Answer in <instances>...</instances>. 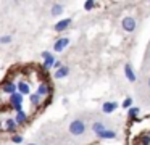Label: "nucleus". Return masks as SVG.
Listing matches in <instances>:
<instances>
[{"instance_id": "f257e3e1", "label": "nucleus", "mask_w": 150, "mask_h": 145, "mask_svg": "<svg viewBox=\"0 0 150 145\" xmlns=\"http://www.w3.org/2000/svg\"><path fill=\"white\" fill-rule=\"evenodd\" d=\"M68 131H69V134H73V135H82L86 132V122L82 121V119H74V121L69 122Z\"/></svg>"}, {"instance_id": "f03ea898", "label": "nucleus", "mask_w": 150, "mask_h": 145, "mask_svg": "<svg viewBox=\"0 0 150 145\" xmlns=\"http://www.w3.org/2000/svg\"><path fill=\"white\" fill-rule=\"evenodd\" d=\"M42 58H44V63H42L44 69L53 68V64H55V61H57V58L53 57V53H50V52H42Z\"/></svg>"}, {"instance_id": "7ed1b4c3", "label": "nucleus", "mask_w": 150, "mask_h": 145, "mask_svg": "<svg viewBox=\"0 0 150 145\" xmlns=\"http://www.w3.org/2000/svg\"><path fill=\"white\" fill-rule=\"evenodd\" d=\"M123 29L126 32H132L134 29H136V26H137V23H136V19L132 18V16H126V18L123 19Z\"/></svg>"}, {"instance_id": "20e7f679", "label": "nucleus", "mask_w": 150, "mask_h": 145, "mask_svg": "<svg viewBox=\"0 0 150 145\" xmlns=\"http://www.w3.org/2000/svg\"><path fill=\"white\" fill-rule=\"evenodd\" d=\"M52 90H53V89L49 86V84H45V82H40V84H39V87H37V90H36V93L40 97V98H42V97H47V95H50V93H52Z\"/></svg>"}, {"instance_id": "39448f33", "label": "nucleus", "mask_w": 150, "mask_h": 145, "mask_svg": "<svg viewBox=\"0 0 150 145\" xmlns=\"http://www.w3.org/2000/svg\"><path fill=\"white\" fill-rule=\"evenodd\" d=\"M16 89L18 92L21 93V95H31V86L29 82H26V81H20V82H16Z\"/></svg>"}, {"instance_id": "423d86ee", "label": "nucleus", "mask_w": 150, "mask_h": 145, "mask_svg": "<svg viewBox=\"0 0 150 145\" xmlns=\"http://www.w3.org/2000/svg\"><path fill=\"white\" fill-rule=\"evenodd\" d=\"M68 45H69V39L68 37H60L58 40L55 42V45H53V50L55 52H63Z\"/></svg>"}, {"instance_id": "0eeeda50", "label": "nucleus", "mask_w": 150, "mask_h": 145, "mask_svg": "<svg viewBox=\"0 0 150 145\" xmlns=\"http://www.w3.org/2000/svg\"><path fill=\"white\" fill-rule=\"evenodd\" d=\"M69 24H71V18H66V19H62V21H58L55 26H53V29H55L57 32H63L65 29L69 28Z\"/></svg>"}, {"instance_id": "6e6552de", "label": "nucleus", "mask_w": 150, "mask_h": 145, "mask_svg": "<svg viewBox=\"0 0 150 145\" xmlns=\"http://www.w3.org/2000/svg\"><path fill=\"white\" fill-rule=\"evenodd\" d=\"M2 92L7 93V95H13V93H16L18 92L16 84L15 82H5L4 86H2Z\"/></svg>"}, {"instance_id": "1a4fd4ad", "label": "nucleus", "mask_w": 150, "mask_h": 145, "mask_svg": "<svg viewBox=\"0 0 150 145\" xmlns=\"http://www.w3.org/2000/svg\"><path fill=\"white\" fill-rule=\"evenodd\" d=\"M13 119H15V122H16L18 126H24V124H28V121H29V116H28L24 111H21V113H16Z\"/></svg>"}, {"instance_id": "9d476101", "label": "nucleus", "mask_w": 150, "mask_h": 145, "mask_svg": "<svg viewBox=\"0 0 150 145\" xmlns=\"http://www.w3.org/2000/svg\"><path fill=\"white\" fill-rule=\"evenodd\" d=\"M16 129H18V124L15 122L13 118H8L5 121V131L10 132V134H16Z\"/></svg>"}, {"instance_id": "9b49d317", "label": "nucleus", "mask_w": 150, "mask_h": 145, "mask_svg": "<svg viewBox=\"0 0 150 145\" xmlns=\"http://www.w3.org/2000/svg\"><path fill=\"white\" fill-rule=\"evenodd\" d=\"M68 74H69V68L68 66H62V68H58V69H55L53 77H55V79H63V77H66Z\"/></svg>"}, {"instance_id": "f8f14e48", "label": "nucleus", "mask_w": 150, "mask_h": 145, "mask_svg": "<svg viewBox=\"0 0 150 145\" xmlns=\"http://www.w3.org/2000/svg\"><path fill=\"white\" fill-rule=\"evenodd\" d=\"M116 108H118V105H116L115 102H105L103 105H102V111H103L105 115H110V113H113Z\"/></svg>"}, {"instance_id": "ddd939ff", "label": "nucleus", "mask_w": 150, "mask_h": 145, "mask_svg": "<svg viewBox=\"0 0 150 145\" xmlns=\"http://www.w3.org/2000/svg\"><path fill=\"white\" fill-rule=\"evenodd\" d=\"M124 74H126L127 81H131V82H134V81L137 79V77H136V73L132 71V66H131L129 63H127V64H124Z\"/></svg>"}, {"instance_id": "4468645a", "label": "nucleus", "mask_w": 150, "mask_h": 145, "mask_svg": "<svg viewBox=\"0 0 150 145\" xmlns=\"http://www.w3.org/2000/svg\"><path fill=\"white\" fill-rule=\"evenodd\" d=\"M10 103H11V106L23 105V95H21L20 92H16V93H13V95H10Z\"/></svg>"}, {"instance_id": "2eb2a0df", "label": "nucleus", "mask_w": 150, "mask_h": 145, "mask_svg": "<svg viewBox=\"0 0 150 145\" xmlns=\"http://www.w3.org/2000/svg\"><path fill=\"white\" fill-rule=\"evenodd\" d=\"M98 139H115L116 137V132L115 131H108V129H105V131L98 132Z\"/></svg>"}, {"instance_id": "dca6fc26", "label": "nucleus", "mask_w": 150, "mask_h": 145, "mask_svg": "<svg viewBox=\"0 0 150 145\" xmlns=\"http://www.w3.org/2000/svg\"><path fill=\"white\" fill-rule=\"evenodd\" d=\"M62 13H63V5L62 3H55V5L52 6V15L58 16V15H62Z\"/></svg>"}, {"instance_id": "f3484780", "label": "nucleus", "mask_w": 150, "mask_h": 145, "mask_svg": "<svg viewBox=\"0 0 150 145\" xmlns=\"http://www.w3.org/2000/svg\"><path fill=\"white\" fill-rule=\"evenodd\" d=\"M92 131H94L95 134H98V132L105 131V124L103 122H94V124H92Z\"/></svg>"}, {"instance_id": "a211bd4d", "label": "nucleus", "mask_w": 150, "mask_h": 145, "mask_svg": "<svg viewBox=\"0 0 150 145\" xmlns=\"http://www.w3.org/2000/svg\"><path fill=\"white\" fill-rule=\"evenodd\" d=\"M11 142H13V144H16V145H20V144H23V135H20V134H13L11 135V139H10Z\"/></svg>"}, {"instance_id": "6ab92c4d", "label": "nucleus", "mask_w": 150, "mask_h": 145, "mask_svg": "<svg viewBox=\"0 0 150 145\" xmlns=\"http://www.w3.org/2000/svg\"><path fill=\"white\" fill-rule=\"evenodd\" d=\"M29 100H31V105H34V106H37L40 103V97L37 95V93H33V95L29 97Z\"/></svg>"}, {"instance_id": "aec40b11", "label": "nucleus", "mask_w": 150, "mask_h": 145, "mask_svg": "<svg viewBox=\"0 0 150 145\" xmlns=\"http://www.w3.org/2000/svg\"><path fill=\"white\" fill-rule=\"evenodd\" d=\"M11 40H13L11 35H2V37H0V44H10Z\"/></svg>"}, {"instance_id": "412c9836", "label": "nucleus", "mask_w": 150, "mask_h": 145, "mask_svg": "<svg viewBox=\"0 0 150 145\" xmlns=\"http://www.w3.org/2000/svg\"><path fill=\"white\" fill-rule=\"evenodd\" d=\"M137 115H139V108H131L129 113H127V116H129V118H136Z\"/></svg>"}, {"instance_id": "4be33fe9", "label": "nucleus", "mask_w": 150, "mask_h": 145, "mask_svg": "<svg viewBox=\"0 0 150 145\" xmlns=\"http://www.w3.org/2000/svg\"><path fill=\"white\" fill-rule=\"evenodd\" d=\"M95 5H97V3H95V2H92V0H89V2H86L84 3V8L86 10H87V11H89V10H92V8H94V6Z\"/></svg>"}, {"instance_id": "5701e85b", "label": "nucleus", "mask_w": 150, "mask_h": 145, "mask_svg": "<svg viewBox=\"0 0 150 145\" xmlns=\"http://www.w3.org/2000/svg\"><path fill=\"white\" fill-rule=\"evenodd\" d=\"M140 145H150V137L149 135H145V137L140 139Z\"/></svg>"}, {"instance_id": "b1692460", "label": "nucleus", "mask_w": 150, "mask_h": 145, "mask_svg": "<svg viewBox=\"0 0 150 145\" xmlns=\"http://www.w3.org/2000/svg\"><path fill=\"white\" fill-rule=\"evenodd\" d=\"M131 105H132V98H126L123 102V108H129Z\"/></svg>"}, {"instance_id": "393cba45", "label": "nucleus", "mask_w": 150, "mask_h": 145, "mask_svg": "<svg viewBox=\"0 0 150 145\" xmlns=\"http://www.w3.org/2000/svg\"><path fill=\"white\" fill-rule=\"evenodd\" d=\"M62 66H63L62 61H58V60H57V61H55V64H53V68H55V69H58V68H62Z\"/></svg>"}, {"instance_id": "a878e982", "label": "nucleus", "mask_w": 150, "mask_h": 145, "mask_svg": "<svg viewBox=\"0 0 150 145\" xmlns=\"http://www.w3.org/2000/svg\"><path fill=\"white\" fill-rule=\"evenodd\" d=\"M147 84H149V89H150V77H149V81H147Z\"/></svg>"}, {"instance_id": "bb28decb", "label": "nucleus", "mask_w": 150, "mask_h": 145, "mask_svg": "<svg viewBox=\"0 0 150 145\" xmlns=\"http://www.w3.org/2000/svg\"><path fill=\"white\" fill-rule=\"evenodd\" d=\"M0 129H2V121H0Z\"/></svg>"}, {"instance_id": "cd10ccee", "label": "nucleus", "mask_w": 150, "mask_h": 145, "mask_svg": "<svg viewBox=\"0 0 150 145\" xmlns=\"http://www.w3.org/2000/svg\"><path fill=\"white\" fill-rule=\"evenodd\" d=\"M28 145H36V144H28Z\"/></svg>"}]
</instances>
